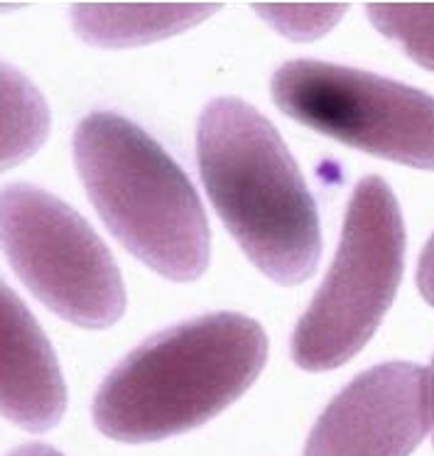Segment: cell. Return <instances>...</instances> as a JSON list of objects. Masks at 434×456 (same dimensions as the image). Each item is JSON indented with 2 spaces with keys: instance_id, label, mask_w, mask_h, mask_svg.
I'll return each instance as SVG.
<instances>
[{
  "instance_id": "obj_1",
  "label": "cell",
  "mask_w": 434,
  "mask_h": 456,
  "mask_svg": "<svg viewBox=\"0 0 434 456\" xmlns=\"http://www.w3.org/2000/svg\"><path fill=\"white\" fill-rule=\"evenodd\" d=\"M267 337L256 319L217 312L165 329L120 361L94 397V422L116 442H162L207 425L256 383Z\"/></svg>"
},
{
  "instance_id": "obj_2",
  "label": "cell",
  "mask_w": 434,
  "mask_h": 456,
  "mask_svg": "<svg viewBox=\"0 0 434 456\" xmlns=\"http://www.w3.org/2000/svg\"><path fill=\"white\" fill-rule=\"evenodd\" d=\"M197 159L209 201L248 260L277 285L312 278L319 211L275 126L246 101H211L197 126Z\"/></svg>"
},
{
  "instance_id": "obj_3",
  "label": "cell",
  "mask_w": 434,
  "mask_h": 456,
  "mask_svg": "<svg viewBox=\"0 0 434 456\" xmlns=\"http://www.w3.org/2000/svg\"><path fill=\"white\" fill-rule=\"evenodd\" d=\"M74 162L96 214L148 268L175 282L201 278L211 231L189 177L133 120L96 110L74 133Z\"/></svg>"
},
{
  "instance_id": "obj_4",
  "label": "cell",
  "mask_w": 434,
  "mask_h": 456,
  "mask_svg": "<svg viewBox=\"0 0 434 456\" xmlns=\"http://www.w3.org/2000/svg\"><path fill=\"white\" fill-rule=\"evenodd\" d=\"M405 224L393 189L378 175L361 179L346 211L332 270L292 334L305 370H332L371 341L403 280Z\"/></svg>"
},
{
  "instance_id": "obj_5",
  "label": "cell",
  "mask_w": 434,
  "mask_h": 456,
  "mask_svg": "<svg viewBox=\"0 0 434 456\" xmlns=\"http://www.w3.org/2000/svg\"><path fill=\"white\" fill-rule=\"evenodd\" d=\"M3 250L15 275L57 317L106 329L126 312L116 260L84 218L32 184L3 189Z\"/></svg>"
},
{
  "instance_id": "obj_6",
  "label": "cell",
  "mask_w": 434,
  "mask_h": 456,
  "mask_svg": "<svg viewBox=\"0 0 434 456\" xmlns=\"http://www.w3.org/2000/svg\"><path fill=\"white\" fill-rule=\"evenodd\" d=\"M277 109L375 158L434 169V96L371 71L295 60L273 74Z\"/></svg>"
},
{
  "instance_id": "obj_7",
  "label": "cell",
  "mask_w": 434,
  "mask_h": 456,
  "mask_svg": "<svg viewBox=\"0 0 434 456\" xmlns=\"http://www.w3.org/2000/svg\"><path fill=\"white\" fill-rule=\"evenodd\" d=\"M432 422V373L390 361L356 376L326 405L305 456H410Z\"/></svg>"
},
{
  "instance_id": "obj_8",
  "label": "cell",
  "mask_w": 434,
  "mask_h": 456,
  "mask_svg": "<svg viewBox=\"0 0 434 456\" xmlns=\"http://www.w3.org/2000/svg\"><path fill=\"white\" fill-rule=\"evenodd\" d=\"M3 415L28 432H47L67 410V386L57 358L30 309L11 288L0 292Z\"/></svg>"
},
{
  "instance_id": "obj_9",
  "label": "cell",
  "mask_w": 434,
  "mask_h": 456,
  "mask_svg": "<svg viewBox=\"0 0 434 456\" xmlns=\"http://www.w3.org/2000/svg\"><path fill=\"white\" fill-rule=\"evenodd\" d=\"M218 3H77L71 25L81 40L101 50L140 47L168 40L211 18Z\"/></svg>"
},
{
  "instance_id": "obj_10",
  "label": "cell",
  "mask_w": 434,
  "mask_h": 456,
  "mask_svg": "<svg viewBox=\"0 0 434 456\" xmlns=\"http://www.w3.org/2000/svg\"><path fill=\"white\" fill-rule=\"evenodd\" d=\"M50 113L40 94L11 64H3V167L30 158L47 138Z\"/></svg>"
},
{
  "instance_id": "obj_11",
  "label": "cell",
  "mask_w": 434,
  "mask_h": 456,
  "mask_svg": "<svg viewBox=\"0 0 434 456\" xmlns=\"http://www.w3.org/2000/svg\"><path fill=\"white\" fill-rule=\"evenodd\" d=\"M365 12L375 30L434 71V3H368Z\"/></svg>"
},
{
  "instance_id": "obj_12",
  "label": "cell",
  "mask_w": 434,
  "mask_h": 456,
  "mask_svg": "<svg viewBox=\"0 0 434 456\" xmlns=\"http://www.w3.org/2000/svg\"><path fill=\"white\" fill-rule=\"evenodd\" d=\"M256 12L290 40H316L344 18L346 3H256Z\"/></svg>"
},
{
  "instance_id": "obj_13",
  "label": "cell",
  "mask_w": 434,
  "mask_h": 456,
  "mask_svg": "<svg viewBox=\"0 0 434 456\" xmlns=\"http://www.w3.org/2000/svg\"><path fill=\"white\" fill-rule=\"evenodd\" d=\"M417 289L434 307V233L432 239L427 240L422 256H420V265H417Z\"/></svg>"
},
{
  "instance_id": "obj_14",
  "label": "cell",
  "mask_w": 434,
  "mask_h": 456,
  "mask_svg": "<svg viewBox=\"0 0 434 456\" xmlns=\"http://www.w3.org/2000/svg\"><path fill=\"white\" fill-rule=\"evenodd\" d=\"M11 456H64V454H60L54 446L25 444V446H18V449H12Z\"/></svg>"
},
{
  "instance_id": "obj_15",
  "label": "cell",
  "mask_w": 434,
  "mask_h": 456,
  "mask_svg": "<svg viewBox=\"0 0 434 456\" xmlns=\"http://www.w3.org/2000/svg\"><path fill=\"white\" fill-rule=\"evenodd\" d=\"M430 373H432V417H434V361H432V370H430Z\"/></svg>"
}]
</instances>
